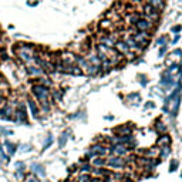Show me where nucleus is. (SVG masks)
I'll use <instances>...</instances> for the list:
<instances>
[{
    "instance_id": "nucleus-29",
    "label": "nucleus",
    "mask_w": 182,
    "mask_h": 182,
    "mask_svg": "<svg viewBox=\"0 0 182 182\" xmlns=\"http://www.w3.org/2000/svg\"><path fill=\"white\" fill-rule=\"evenodd\" d=\"M179 30H181V26H175L174 29H172V31H175V33H178Z\"/></svg>"
},
{
    "instance_id": "nucleus-1",
    "label": "nucleus",
    "mask_w": 182,
    "mask_h": 182,
    "mask_svg": "<svg viewBox=\"0 0 182 182\" xmlns=\"http://www.w3.org/2000/svg\"><path fill=\"white\" fill-rule=\"evenodd\" d=\"M31 93L41 103V105H43V108H44L46 111H48V108H50V105H48V95H50L48 87H44V86H41V84H34L31 87Z\"/></svg>"
},
{
    "instance_id": "nucleus-34",
    "label": "nucleus",
    "mask_w": 182,
    "mask_h": 182,
    "mask_svg": "<svg viewBox=\"0 0 182 182\" xmlns=\"http://www.w3.org/2000/svg\"><path fill=\"white\" fill-rule=\"evenodd\" d=\"M27 182H37V181H36L34 178H29V179H27Z\"/></svg>"
},
{
    "instance_id": "nucleus-10",
    "label": "nucleus",
    "mask_w": 182,
    "mask_h": 182,
    "mask_svg": "<svg viewBox=\"0 0 182 182\" xmlns=\"http://www.w3.org/2000/svg\"><path fill=\"white\" fill-rule=\"evenodd\" d=\"M171 142H172V140H171V137H169L168 134H162L160 138H158V140H156L158 147H169Z\"/></svg>"
},
{
    "instance_id": "nucleus-22",
    "label": "nucleus",
    "mask_w": 182,
    "mask_h": 182,
    "mask_svg": "<svg viewBox=\"0 0 182 182\" xmlns=\"http://www.w3.org/2000/svg\"><path fill=\"white\" fill-rule=\"evenodd\" d=\"M91 181V176L88 174H81L78 176V182H90Z\"/></svg>"
},
{
    "instance_id": "nucleus-8",
    "label": "nucleus",
    "mask_w": 182,
    "mask_h": 182,
    "mask_svg": "<svg viewBox=\"0 0 182 182\" xmlns=\"http://www.w3.org/2000/svg\"><path fill=\"white\" fill-rule=\"evenodd\" d=\"M84 59L88 61L91 66H95V67H101V60L97 57V54H94V53H88Z\"/></svg>"
},
{
    "instance_id": "nucleus-2",
    "label": "nucleus",
    "mask_w": 182,
    "mask_h": 182,
    "mask_svg": "<svg viewBox=\"0 0 182 182\" xmlns=\"http://www.w3.org/2000/svg\"><path fill=\"white\" fill-rule=\"evenodd\" d=\"M105 165L111 168H124L125 167V160L124 156H118V155H111L105 158Z\"/></svg>"
},
{
    "instance_id": "nucleus-26",
    "label": "nucleus",
    "mask_w": 182,
    "mask_h": 182,
    "mask_svg": "<svg viewBox=\"0 0 182 182\" xmlns=\"http://www.w3.org/2000/svg\"><path fill=\"white\" fill-rule=\"evenodd\" d=\"M158 44H161V46H164L165 44V37H161V38H158V41H156Z\"/></svg>"
},
{
    "instance_id": "nucleus-27",
    "label": "nucleus",
    "mask_w": 182,
    "mask_h": 182,
    "mask_svg": "<svg viewBox=\"0 0 182 182\" xmlns=\"http://www.w3.org/2000/svg\"><path fill=\"white\" fill-rule=\"evenodd\" d=\"M90 182H104V181H103V178H91Z\"/></svg>"
},
{
    "instance_id": "nucleus-7",
    "label": "nucleus",
    "mask_w": 182,
    "mask_h": 182,
    "mask_svg": "<svg viewBox=\"0 0 182 182\" xmlns=\"http://www.w3.org/2000/svg\"><path fill=\"white\" fill-rule=\"evenodd\" d=\"M114 132L118 137H130L131 134H132V128H131L130 125H121L118 127V128H115Z\"/></svg>"
},
{
    "instance_id": "nucleus-4",
    "label": "nucleus",
    "mask_w": 182,
    "mask_h": 182,
    "mask_svg": "<svg viewBox=\"0 0 182 182\" xmlns=\"http://www.w3.org/2000/svg\"><path fill=\"white\" fill-rule=\"evenodd\" d=\"M115 41H117V36H107V34L98 36V44L104 46L107 48H114Z\"/></svg>"
},
{
    "instance_id": "nucleus-6",
    "label": "nucleus",
    "mask_w": 182,
    "mask_h": 182,
    "mask_svg": "<svg viewBox=\"0 0 182 182\" xmlns=\"http://www.w3.org/2000/svg\"><path fill=\"white\" fill-rule=\"evenodd\" d=\"M114 50L117 53H119V54H123V56H125L127 53L130 51V48H128V46H127V43L124 40H117L115 41Z\"/></svg>"
},
{
    "instance_id": "nucleus-12",
    "label": "nucleus",
    "mask_w": 182,
    "mask_h": 182,
    "mask_svg": "<svg viewBox=\"0 0 182 182\" xmlns=\"http://www.w3.org/2000/svg\"><path fill=\"white\" fill-rule=\"evenodd\" d=\"M91 165L95 168H103L105 165V156H94V160L91 161Z\"/></svg>"
},
{
    "instance_id": "nucleus-14",
    "label": "nucleus",
    "mask_w": 182,
    "mask_h": 182,
    "mask_svg": "<svg viewBox=\"0 0 182 182\" xmlns=\"http://www.w3.org/2000/svg\"><path fill=\"white\" fill-rule=\"evenodd\" d=\"M171 154V145L169 147H161V148H158V156L160 158H167L168 155Z\"/></svg>"
},
{
    "instance_id": "nucleus-31",
    "label": "nucleus",
    "mask_w": 182,
    "mask_h": 182,
    "mask_svg": "<svg viewBox=\"0 0 182 182\" xmlns=\"http://www.w3.org/2000/svg\"><path fill=\"white\" fill-rule=\"evenodd\" d=\"M119 182H134L132 179H130V178H124V179H121Z\"/></svg>"
},
{
    "instance_id": "nucleus-9",
    "label": "nucleus",
    "mask_w": 182,
    "mask_h": 182,
    "mask_svg": "<svg viewBox=\"0 0 182 182\" xmlns=\"http://www.w3.org/2000/svg\"><path fill=\"white\" fill-rule=\"evenodd\" d=\"M147 4H149V6H152L155 10L161 11L164 9V6H165V0H144Z\"/></svg>"
},
{
    "instance_id": "nucleus-15",
    "label": "nucleus",
    "mask_w": 182,
    "mask_h": 182,
    "mask_svg": "<svg viewBox=\"0 0 182 182\" xmlns=\"http://www.w3.org/2000/svg\"><path fill=\"white\" fill-rule=\"evenodd\" d=\"M31 169H33V172H36L37 175H40V176H44V175H46L44 167L40 165V164H33V165H31Z\"/></svg>"
},
{
    "instance_id": "nucleus-32",
    "label": "nucleus",
    "mask_w": 182,
    "mask_h": 182,
    "mask_svg": "<svg viewBox=\"0 0 182 182\" xmlns=\"http://www.w3.org/2000/svg\"><path fill=\"white\" fill-rule=\"evenodd\" d=\"M0 53H3V48L0 50ZM2 60H7V54H3V56H2Z\"/></svg>"
},
{
    "instance_id": "nucleus-16",
    "label": "nucleus",
    "mask_w": 182,
    "mask_h": 182,
    "mask_svg": "<svg viewBox=\"0 0 182 182\" xmlns=\"http://www.w3.org/2000/svg\"><path fill=\"white\" fill-rule=\"evenodd\" d=\"M4 147L7 148L9 155H13V154L17 151V145L13 144V142H10V141H4Z\"/></svg>"
},
{
    "instance_id": "nucleus-11",
    "label": "nucleus",
    "mask_w": 182,
    "mask_h": 182,
    "mask_svg": "<svg viewBox=\"0 0 182 182\" xmlns=\"http://www.w3.org/2000/svg\"><path fill=\"white\" fill-rule=\"evenodd\" d=\"M140 19H141V13L132 11V13H130V14L127 16V23H128V26H134Z\"/></svg>"
},
{
    "instance_id": "nucleus-30",
    "label": "nucleus",
    "mask_w": 182,
    "mask_h": 182,
    "mask_svg": "<svg viewBox=\"0 0 182 182\" xmlns=\"http://www.w3.org/2000/svg\"><path fill=\"white\" fill-rule=\"evenodd\" d=\"M53 95H54V98H57V100H60V98H61V94H60V93H54Z\"/></svg>"
},
{
    "instance_id": "nucleus-24",
    "label": "nucleus",
    "mask_w": 182,
    "mask_h": 182,
    "mask_svg": "<svg viewBox=\"0 0 182 182\" xmlns=\"http://www.w3.org/2000/svg\"><path fill=\"white\" fill-rule=\"evenodd\" d=\"M66 140H67V132H64V134L61 135V138H60V147H64V144H66Z\"/></svg>"
},
{
    "instance_id": "nucleus-20",
    "label": "nucleus",
    "mask_w": 182,
    "mask_h": 182,
    "mask_svg": "<svg viewBox=\"0 0 182 182\" xmlns=\"http://www.w3.org/2000/svg\"><path fill=\"white\" fill-rule=\"evenodd\" d=\"M155 130L158 131L160 134H165V132H167V127L164 125L161 121H156V123H155Z\"/></svg>"
},
{
    "instance_id": "nucleus-23",
    "label": "nucleus",
    "mask_w": 182,
    "mask_h": 182,
    "mask_svg": "<svg viewBox=\"0 0 182 182\" xmlns=\"http://www.w3.org/2000/svg\"><path fill=\"white\" fill-rule=\"evenodd\" d=\"M176 168H178V161H176V160H172V161H171V165H169V171L174 172V171H176Z\"/></svg>"
},
{
    "instance_id": "nucleus-17",
    "label": "nucleus",
    "mask_w": 182,
    "mask_h": 182,
    "mask_svg": "<svg viewBox=\"0 0 182 182\" xmlns=\"http://www.w3.org/2000/svg\"><path fill=\"white\" fill-rule=\"evenodd\" d=\"M100 27L103 30H111L112 27H114V23H112V20L105 19V20H103V22L100 23Z\"/></svg>"
},
{
    "instance_id": "nucleus-3",
    "label": "nucleus",
    "mask_w": 182,
    "mask_h": 182,
    "mask_svg": "<svg viewBox=\"0 0 182 182\" xmlns=\"http://www.w3.org/2000/svg\"><path fill=\"white\" fill-rule=\"evenodd\" d=\"M134 27L138 30V31H148V33H151V31L154 30V27H155V24L141 17V19H140V20H138V22L134 24Z\"/></svg>"
},
{
    "instance_id": "nucleus-21",
    "label": "nucleus",
    "mask_w": 182,
    "mask_h": 182,
    "mask_svg": "<svg viewBox=\"0 0 182 182\" xmlns=\"http://www.w3.org/2000/svg\"><path fill=\"white\" fill-rule=\"evenodd\" d=\"M80 171H81L83 174H88L90 171H93V167H91L90 164H84V165L80 168Z\"/></svg>"
},
{
    "instance_id": "nucleus-5",
    "label": "nucleus",
    "mask_w": 182,
    "mask_h": 182,
    "mask_svg": "<svg viewBox=\"0 0 182 182\" xmlns=\"http://www.w3.org/2000/svg\"><path fill=\"white\" fill-rule=\"evenodd\" d=\"M16 123H26L27 121V111H26V105L24 104H19L17 111H16Z\"/></svg>"
},
{
    "instance_id": "nucleus-13",
    "label": "nucleus",
    "mask_w": 182,
    "mask_h": 182,
    "mask_svg": "<svg viewBox=\"0 0 182 182\" xmlns=\"http://www.w3.org/2000/svg\"><path fill=\"white\" fill-rule=\"evenodd\" d=\"M27 105H29V108H30V111H31V114H33V117H34V118H37V117H38V107H37V104H36L33 100H29V101H27Z\"/></svg>"
},
{
    "instance_id": "nucleus-28",
    "label": "nucleus",
    "mask_w": 182,
    "mask_h": 182,
    "mask_svg": "<svg viewBox=\"0 0 182 182\" xmlns=\"http://www.w3.org/2000/svg\"><path fill=\"white\" fill-rule=\"evenodd\" d=\"M165 51H167V47H165V46H162V48L160 50V56H162V54H164Z\"/></svg>"
},
{
    "instance_id": "nucleus-25",
    "label": "nucleus",
    "mask_w": 182,
    "mask_h": 182,
    "mask_svg": "<svg viewBox=\"0 0 182 182\" xmlns=\"http://www.w3.org/2000/svg\"><path fill=\"white\" fill-rule=\"evenodd\" d=\"M51 144H53V138H51V137H48V138H47V141L44 142V148H43V149H47Z\"/></svg>"
},
{
    "instance_id": "nucleus-18",
    "label": "nucleus",
    "mask_w": 182,
    "mask_h": 182,
    "mask_svg": "<svg viewBox=\"0 0 182 182\" xmlns=\"http://www.w3.org/2000/svg\"><path fill=\"white\" fill-rule=\"evenodd\" d=\"M145 156L147 158H156L158 156V148H149L145 151Z\"/></svg>"
},
{
    "instance_id": "nucleus-33",
    "label": "nucleus",
    "mask_w": 182,
    "mask_h": 182,
    "mask_svg": "<svg viewBox=\"0 0 182 182\" xmlns=\"http://www.w3.org/2000/svg\"><path fill=\"white\" fill-rule=\"evenodd\" d=\"M3 103H4V97L2 95V94H0V105L3 104Z\"/></svg>"
},
{
    "instance_id": "nucleus-19",
    "label": "nucleus",
    "mask_w": 182,
    "mask_h": 182,
    "mask_svg": "<svg viewBox=\"0 0 182 182\" xmlns=\"http://www.w3.org/2000/svg\"><path fill=\"white\" fill-rule=\"evenodd\" d=\"M27 73H29L30 75H41L43 74V70L38 67H29L27 68Z\"/></svg>"
}]
</instances>
